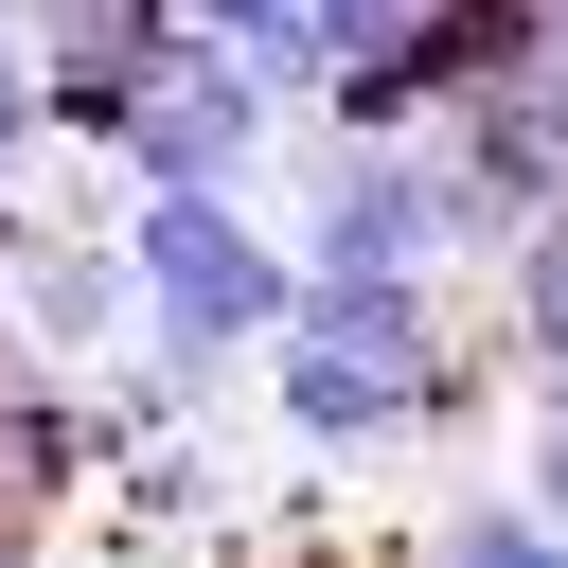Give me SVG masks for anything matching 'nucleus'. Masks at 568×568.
I'll list each match as a JSON object with an SVG mask.
<instances>
[{
	"label": "nucleus",
	"mask_w": 568,
	"mask_h": 568,
	"mask_svg": "<svg viewBox=\"0 0 568 568\" xmlns=\"http://www.w3.org/2000/svg\"><path fill=\"white\" fill-rule=\"evenodd\" d=\"M515 106H532V142H550V178H568V36H550V53L515 71Z\"/></svg>",
	"instance_id": "nucleus-9"
},
{
	"label": "nucleus",
	"mask_w": 568,
	"mask_h": 568,
	"mask_svg": "<svg viewBox=\"0 0 568 568\" xmlns=\"http://www.w3.org/2000/svg\"><path fill=\"white\" fill-rule=\"evenodd\" d=\"M0 568H36V550H0Z\"/></svg>",
	"instance_id": "nucleus-12"
},
{
	"label": "nucleus",
	"mask_w": 568,
	"mask_h": 568,
	"mask_svg": "<svg viewBox=\"0 0 568 568\" xmlns=\"http://www.w3.org/2000/svg\"><path fill=\"white\" fill-rule=\"evenodd\" d=\"M124 266H142V355H178L195 390L302 320V248L248 195H124Z\"/></svg>",
	"instance_id": "nucleus-1"
},
{
	"label": "nucleus",
	"mask_w": 568,
	"mask_h": 568,
	"mask_svg": "<svg viewBox=\"0 0 568 568\" xmlns=\"http://www.w3.org/2000/svg\"><path fill=\"white\" fill-rule=\"evenodd\" d=\"M124 195H248L284 160V89L248 71V36H178V71L124 106Z\"/></svg>",
	"instance_id": "nucleus-2"
},
{
	"label": "nucleus",
	"mask_w": 568,
	"mask_h": 568,
	"mask_svg": "<svg viewBox=\"0 0 568 568\" xmlns=\"http://www.w3.org/2000/svg\"><path fill=\"white\" fill-rule=\"evenodd\" d=\"M497 355L515 373H568V195L497 248Z\"/></svg>",
	"instance_id": "nucleus-6"
},
{
	"label": "nucleus",
	"mask_w": 568,
	"mask_h": 568,
	"mask_svg": "<svg viewBox=\"0 0 568 568\" xmlns=\"http://www.w3.org/2000/svg\"><path fill=\"white\" fill-rule=\"evenodd\" d=\"M178 36H195L178 0H53V18H36V89H53V142H89V160H106V142H124V106L178 71Z\"/></svg>",
	"instance_id": "nucleus-4"
},
{
	"label": "nucleus",
	"mask_w": 568,
	"mask_h": 568,
	"mask_svg": "<svg viewBox=\"0 0 568 568\" xmlns=\"http://www.w3.org/2000/svg\"><path fill=\"white\" fill-rule=\"evenodd\" d=\"M266 408H284V444L302 462H390L408 426H444V390L426 373H390V355H337V337H266Z\"/></svg>",
	"instance_id": "nucleus-5"
},
{
	"label": "nucleus",
	"mask_w": 568,
	"mask_h": 568,
	"mask_svg": "<svg viewBox=\"0 0 568 568\" xmlns=\"http://www.w3.org/2000/svg\"><path fill=\"white\" fill-rule=\"evenodd\" d=\"M18 18H53V0H18Z\"/></svg>",
	"instance_id": "nucleus-11"
},
{
	"label": "nucleus",
	"mask_w": 568,
	"mask_h": 568,
	"mask_svg": "<svg viewBox=\"0 0 568 568\" xmlns=\"http://www.w3.org/2000/svg\"><path fill=\"white\" fill-rule=\"evenodd\" d=\"M0 302H18V337H36L53 373H106V355L142 337L124 213H106V231H89V213H18V248H0Z\"/></svg>",
	"instance_id": "nucleus-3"
},
{
	"label": "nucleus",
	"mask_w": 568,
	"mask_h": 568,
	"mask_svg": "<svg viewBox=\"0 0 568 568\" xmlns=\"http://www.w3.org/2000/svg\"><path fill=\"white\" fill-rule=\"evenodd\" d=\"M195 36H266V18H302V0H178Z\"/></svg>",
	"instance_id": "nucleus-10"
},
{
	"label": "nucleus",
	"mask_w": 568,
	"mask_h": 568,
	"mask_svg": "<svg viewBox=\"0 0 568 568\" xmlns=\"http://www.w3.org/2000/svg\"><path fill=\"white\" fill-rule=\"evenodd\" d=\"M515 408H532V479H515V497L568 515V373H515Z\"/></svg>",
	"instance_id": "nucleus-8"
},
{
	"label": "nucleus",
	"mask_w": 568,
	"mask_h": 568,
	"mask_svg": "<svg viewBox=\"0 0 568 568\" xmlns=\"http://www.w3.org/2000/svg\"><path fill=\"white\" fill-rule=\"evenodd\" d=\"M408 568H568V515H532V497H444V515L408 532Z\"/></svg>",
	"instance_id": "nucleus-7"
}]
</instances>
